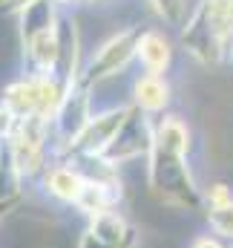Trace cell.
<instances>
[{"label":"cell","instance_id":"obj_1","mask_svg":"<svg viewBox=\"0 0 233 248\" xmlns=\"http://www.w3.org/2000/svg\"><path fill=\"white\" fill-rule=\"evenodd\" d=\"M190 153V130L175 116H167L156 124L153 147L147 153V182L153 193L175 208L199 211L204 196L193 182V173L187 168Z\"/></svg>","mask_w":233,"mask_h":248},{"label":"cell","instance_id":"obj_2","mask_svg":"<svg viewBox=\"0 0 233 248\" xmlns=\"http://www.w3.org/2000/svg\"><path fill=\"white\" fill-rule=\"evenodd\" d=\"M138 38H141L138 29H121L116 35H110L98 46V52L89 58V63L84 66V72H81L78 81L87 84V87H92V84H101V81L118 75L127 63L138 55Z\"/></svg>","mask_w":233,"mask_h":248},{"label":"cell","instance_id":"obj_3","mask_svg":"<svg viewBox=\"0 0 233 248\" xmlns=\"http://www.w3.org/2000/svg\"><path fill=\"white\" fill-rule=\"evenodd\" d=\"M153 133H156V124H150L147 113L135 110L130 113V119L124 122V127L118 130L116 141L101 153V159H107L110 165H124V162H132L138 156H147L150 147H153Z\"/></svg>","mask_w":233,"mask_h":248},{"label":"cell","instance_id":"obj_4","mask_svg":"<svg viewBox=\"0 0 233 248\" xmlns=\"http://www.w3.org/2000/svg\"><path fill=\"white\" fill-rule=\"evenodd\" d=\"M89 119H92V110H89V87L78 81L63 95L58 113L52 119V124H55V139H58V147L63 153H69V147L84 133V127L89 124Z\"/></svg>","mask_w":233,"mask_h":248},{"label":"cell","instance_id":"obj_5","mask_svg":"<svg viewBox=\"0 0 233 248\" xmlns=\"http://www.w3.org/2000/svg\"><path fill=\"white\" fill-rule=\"evenodd\" d=\"M132 107H110L104 113H95L89 124L84 127V133L75 139V144L69 147L72 156H101L113 141H116L118 130L130 119Z\"/></svg>","mask_w":233,"mask_h":248},{"label":"cell","instance_id":"obj_6","mask_svg":"<svg viewBox=\"0 0 233 248\" xmlns=\"http://www.w3.org/2000/svg\"><path fill=\"white\" fill-rule=\"evenodd\" d=\"M199 6H202L210 35L216 38V44L228 61L233 52V0H202Z\"/></svg>","mask_w":233,"mask_h":248},{"label":"cell","instance_id":"obj_7","mask_svg":"<svg viewBox=\"0 0 233 248\" xmlns=\"http://www.w3.org/2000/svg\"><path fill=\"white\" fill-rule=\"evenodd\" d=\"M3 104L17 116V119H29L38 113V104H41V75L32 72L26 78H17L15 84L6 87L3 93Z\"/></svg>","mask_w":233,"mask_h":248},{"label":"cell","instance_id":"obj_8","mask_svg":"<svg viewBox=\"0 0 233 248\" xmlns=\"http://www.w3.org/2000/svg\"><path fill=\"white\" fill-rule=\"evenodd\" d=\"M132 101H135V110H141L147 116L164 110L170 104V84H167V78L164 75L144 72L132 84Z\"/></svg>","mask_w":233,"mask_h":248},{"label":"cell","instance_id":"obj_9","mask_svg":"<svg viewBox=\"0 0 233 248\" xmlns=\"http://www.w3.org/2000/svg\"><path fill=\"white\" fill-rule=\"evenodd\" d=\"M138 61L144 63L147 72L164 75L170 69V61H173V49H170L167 35L159 32V29L141 32V38H138Z\"/></svg>","mask_w":233,"mask_h":248},{"label":"cell","instance_id":"obj_10","mask_svg":"<svg viewBox=\"0 0 233 248\" xmlns=\"http://www.w3.org/2000/svg\"><path fill=\"white\" fill-rule=\"evenodd\" d=\"M87 185V179H84V173L75 168V165H52L49 170H46V176H44V187L60 199V202H72L75 205V199L81 196V190Z\"/></svg>","mask_w":233,"mask_h":248},{"label":"cell","instance_id":"obj_11","mask_svg":"<svg viewBox=\"0 0 233 248\" xmlns=\"http://www.w3.org/2000/svg\"><path fill=\"white\" fill-rule=\"evenodd\" d=\"M118 196H121V187L113 185V182H87L84 190H81V196L75 199V208L92 219L98 214L113 211L118 205Z\"/></svg>","mask_w":233,"mask_h":248},{"label":"cell","instance_id":"obj_12","mask_svg":"<svg viewBox=\"0 0 233 248\" xmlns=\"http://www.w3.org/2000/svg\"><path fill=\"white\" fill-rule=\"evenodd\" d=\"M207 222L219 237L233 240V202L219 205V208H207Z\"/></svg>","mask_w":233,"mask_h":248},{"label":"cell","instance_id":"obj_13","mask_svg":"<svg viewBox=\"0 0 233 248\" xmlns=\"http://www.w3.org/2000/svg\"><path fill=\"white\" fill-rule=\"evenodd\" d=\"M150 6L156 9V15L170 23V26H181L184 15H187V0H150Z\"/></svg>","mask_w":233,"mask_h":248},{"label":"cell","instance_id":"obj_14","mask_svg":"<svg viewBox=\"0 0 233 248\" xmlns=\"http://www.w3.org/2000/svg\"><path fill=\"white\" fill-rule=\"evenodd\" d=\"M204 202H207V208H219V205H228V202H233V193L228 185H210L204 193Z\"/></svg>","mask_w":233,"mask_h":248},{"label":"cell","instance_id":"obj_15","mask_svg":"<svg viewBox=\"0 0 233 248\" xmlns=\"http://www.w3.org/2000/svg\"><path fill=\"white\" fill-rule=\"evenodd\" d=\"M17 122H20V119H17V116H15V113L0 101V139H9V136L15 133Z\"/></svg>","mask_w":233,"mask_h":248},{"label":"cell","instance_id":"obj_16","mask_svg":"<svg viewBox=\"0 0 233 248\" xmlns=\"http://www.w3.org/2000/svg\"><path fill=\"white\" fill-rule=\"evenodd\" d=\"M78 248H121V246H113V243H107V240H98L92 231H84L81 240H78Z\"/></svg>","mask_w":233,"mask_h":248},{"label":"cell","instance_id":"obj_17","mask_svg":"<svg viewBox=\"0 0 233 248\" xmlns=\"http://www.w3.org/2000/svg\"><path fill=\"white\" fill-rule=\"evenodd\" d=\"M32 3H38V0H0V12H3V15H20V12L29 9Z\"/></svg>","mask_w":233,"mask_h":248},{"label":"cell","instance_id":"obj_18","mask_svg":"<svg viewBox=\"0 0 233 248\" xmlns=\"http://www.w3.org/2000/svg\"><path fill=\"white\" fill-rule=\"evenodd\" d=\"M17 202H20V196H9V199H0V222L17 208Z\"/></svg>","mask_w":233,"mask_h":248},{"label":"cell","instance_id":"obj_19","mask_svg":"<svg viewBox=\"0 0 233 248\" xmlns=\"http://www.w3.org/2000/svg\"><path fill=\"white\" fill-rule=\"evenodd\" d=\"M193 248H225L216 237H199L196 243H193Z\"/></svg>","mask_w":233,"mask_h":248},{"label":"cell","instance_id":"obj_20","mask_svg":"<svg viewBox=\"0 0 233 248\" xmlns=\"http://www.w3.org/2000/svg\"><path fill=\"white\" fill-rule=\"evenodd\" d=\"M55 3H63V6H69V3H78V0H55Z\"/></svg>","mask_w":233,"mask_h":248},{"label":"cell","instance_id":"obj_21","mask_svg":"<svg viewBox=\"0 0 233 248\" xmlns=\"http://www.w3.org/2000/svg\"><path fill=\"white\" fill-rule=\"evenodd\" d=\"M0 141H3V139H0ZM0 156H3V144H0Z\"/></svg>","mask_w":233,"mask_h":248}]
</instances>
